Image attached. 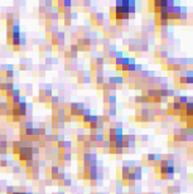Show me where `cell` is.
I'll use <instances>...</instances> for the list:
<instances>
[{
    "instance_id": "1",
    "label": "cell",
    "mask_w": 193,
    "mask_h": 194,
    "mask_svg": "<svg viewBox=\"0 0 193 194\" xmlns=\"http://www.w3.org/2000/svg\"><path fill=\"white\" fill-rule=\"evenodd\" d=\"M105 25V14L97 13L96 15V27H102Z\"/></svg>"
},
{
    "instance_id": "2",
    "label": "cell",
    "mask_w": 193,
    "mask_h": 194,
    "mask_svg": "<svg viewBox=\"0 0 193 194\" xmlns=\"http://www.w3.org/2000/svg\"><path fill=\"white\" fill-rule=\"evenodd\" d=\"M107 112H109V116H110L111 119L115 117L116 113H117V111H116V105H110V106H109V110H107Z\"/></svg>"
},
{
    "instance_id": "3",
    "label": "cell",
    "mask_w": 193,
    "mask_h": 194,
    "mask_svg": "<svg viewBox=\"0 0 193 194\" xmlns=\"http://www.w3.org/2000/svg\"><path fill=\"white\" fill-rule=\"evenodd\" d=\"M72 185V180H71V178L68 175H66V178H64V180L62 183V186H71Z\"/></svg>"
},
{
    "instance_id": "4",
    "label": "cell",
    "mask_w": 193,
    "mask_h": 194,
    "mask_svg": "<svg viewBox=\"0 0 193 194\" xmlns=\"http://www.w3.org/2000/svg\"><path fill=\"white\" fill-rule=\"evenodd\" d=\"M189 101V97L188 96H179V103H181V106H184L185 103H187Z\"/></svg>"
},
{
    "instance_id": "5",
    "label": "cell",
    "mask_w": 193,
    "mask_h": 194,
    "mask_svg": "<svg viewBox=\"0 0 193 194\" xmlns=\"http://www.w3.org/2000/svg\"><path fill=\"white\" fill-rule=\"evenodd\" d=\"M68 51H69L71 53H78V47H77V44H71Z\"/></svg>"
},
{
    "instance_id": "6",
    "label": "cell",
    "mask_w": 193,
    "mask_h": 194,
    "mask_svg": "<svg viewBox=\"0 0 193 194\" xmlns=\"http://www.w3.org/2000/svg\"><path fill=\"white\" fill-rule=\"evenodd\" d=\"M58 40H66V34H64V32H58Z\"/></svg>"
},
{
    "instance_id": "7",
    "label": "cell",
    "mask_w": 193,
    "mask_h": 194,
    "mask_svg": "<svg viewBox=\"0 0 193 194\" xmlns=\"http://www.w3.org/2000/svg\"><path fill=\"white\" fill-rule=\"evenodd\" d=\"M19 71H28V64L20 63V64H19Z\"/></svg>"
},
{
    "instance_id": "8",
    "label": "cell",
    "mask_w": 193,
    "mask_h": 194,
    "mask_svg": "<svg viewBox=\"0 0 193 194\" xmlns=\"http://www.w3.org/2000/svg\"><path fill=\"white\" fill-rule=\"evenodd\" d=\"M11 171H13V173H15V174H18V173H20V171H21V168L19 167V165H17V167H13Z\"/></svg>"
},
{
    "instance_id": "9",
    "label": "cell",
    "mask_w": 193,
    "mask_h": 194,
    "mask_svg": "<svg viewBox=\"0 0 193 194\" xmlns=\"http://www.w3.org/2000/svg\"><path fill=\"white\" fill-rule=\"evenodd\" d=\"M43 183H44V185H53V184H54V183H53V180H52L51 178H47V179H44V182H43Z\"/></svg>"
},
{
    "instance_id": "10",
    "label": "cell",
    "mask_w": 193,
    "mask_h": 194,
    "mask_svg": "<svg viewBox=\"0 0 193 194\" xmlns=\"http://www.w3.org/2000/svg\"><path fill=\"white\" fill-rule=\"evenodd\" d=\"M77 15H78L77 13H73V11H72V13L69 14V19H71V20H75V19H77Z\"/></svg>"
},
{
    "instance_id": "11",
    "label": "cell",
    "mask_w": 193,
    "mask_h": 194,
    "mask_svg": "<svg viewBox=\"0 0 193 194\" xmlns=\"http://www.w3.org/2000/svg\"><path fill=\"white\" fill-rule=\"evenodd\" d=\"M133 101L137 103V105H141V101H140V96H135V98L133 100Z\"/></svg>"
},
{
    "instance_id": "12",
    "label": "cell",
    "mask_w": 193,
    "mask_h": 194,
    "mask_svg": "<svg viewBox=\"0 0 193 194\" xmlns=\"http://www.w3.org/2000/svg\"><path fill=\"white\" fill-rule=\"evenodd\" d=\"M38 11H39V14H46V6H40V5H39Z\"/></svg>"
},
{
    "instance_id": "13",
    "label": "cell",
    "mask_w": 193,
    "mask_h": 194,
    "mask_svg": "<svg viewBox=\"0 0 193 194\" xmlns=\"http://www.w3.org/2000/svg\"><path fill=\"white\" fill-rule=\"evenodd\" d=\"M52 51H53V47H52V46L48 43V44L46 46V52H52Z\"/></svg>"
},
{
    "instance_id": "14",
    "label": "cell",
    "mask_w": 193,
    "mask_h": 194,
    "mask_svg": "<svg viewBox=\"0 0 193 194\" xmlns=\"http://www.w3.org/2000/svg\"><path fill=\"white\" fill-rule=\"evenodd\" d=\"M193 84V77H187V86Z\"/></svg>"
},
{
    "instance_id": "15",
    "label": "cell",
    "mask_w": 193,
    "mask_h": 194,
    "mask_svg": "<svg viewBox=\"0 0 193 194\" xmlns=\"http://www.w3.org/2000/svg\"><path fill=\"white\" fill-rule=\"evenodd\" d=\"M88 183H90V186H97V184H98L97 180H90Z\"/></svg>"
},
{
    "instance_id": "16",
    "label": "cell",
    "mask_w": 193,
    "mask_h": 194,
    "mask_svg": "<svg viewBox=\"0 0 193 194\" xmlns=\"http://www.w3.org/2000/svg\"><path fill=\"white\" fill-rule=\"evenodd\" d=\"M159 56H160V51L154 52V58H155V59H159Z\"/></svg>"
},
{
    "instance_id": "17",
    "label": "cell",
    "mask_w": 193,
    "mask_h": 194,
    "mask_svg": "<svg viewBox=\"0 0 193 194\" xmlns=\"http://www.w3.org/2000/svg\"><path fill=\"white\" fill-rule=\"evenodd\" d=\"M148 140H149V138H148L146 135H143V136H141V141H143V142H146Z\"/></svg>"
},
{
    "instance_id": "18",
    "label": "cell",
    "mask_w": 193,
    "mask_h": 194,
    "mask_svg": "<svg viewBox=\"0 0 193 194\" xmlns=\"http://www.w3.org/2000/svg\"><path fill=\"white\" fill-rule=\"evenodd\" d=\"M77 83H80V84L83 83V76L82 77H77Z\"/></svg>"
},
{
    "instance_id": "19",
    "label": "cell",
    "mask_w": 193,
    "mask_h": 194,
    "mask_svg": "<svg viewBox=\"0 0 193 194\" xmlns=\"http://www.w3.org/2000/svg\"><path fill=\"white\" fill-rule=\"evenodd\" d=\"M64 69L71 72V64H69V63H66V64H64Z\"/></svg>"
},
{
    "instance_id": "20",
    "label": "cell",
    "mask_w": 193,
    "mask_h": 194,
    "mask_svg": "<svg viewBox=\"0 0 193 194\" xmlns=\"http://www.w3.org/2000/svg\"><path fill=\"white\" fill-rule=\"evenodd\" d=\"M0 18H2V20H5L6 19V13H2V14H0Z\"/></svg>"
},
{
    "instance_id": "21",
    "label": "cell",
    "mask_w": 193,
    "mask_h": 194,
    "mask_svg": "<svg viewBox=\"0 0 193 194\" xmlns=\"http://www.w3.org/2000/svg\"><path fill=\"white\" fill-rule=\"evenodd\" d=\"M53 194H57V193H53Z\"/></svg>"
}]
</instances>
